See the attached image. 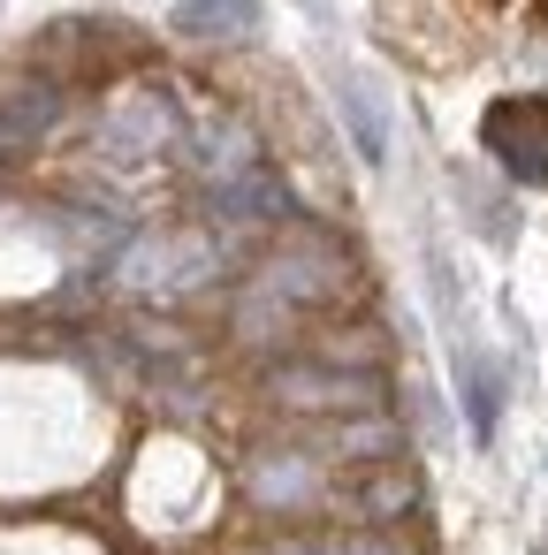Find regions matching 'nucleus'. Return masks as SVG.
<instances>
[{
  "mask_svg": "<svg viewBox=\"0 0 548 555\" xmlns=\"http://www.w3.org/2000/svg\"><path fill=\"white\" fill-rule=\"evenodd\" d=\"M457 380H464V411H472V434H495V411H502V373L480 358V350H464L457 358Z\"/></svg>",
  "mask_w": 548,
  "mask_h": 555,
  "instance_id": "6",
  "label": "nucleus"
},
{
  "mask_svg": "<svg viewBox=\"0 0 548 555\" xmlns=\"http://www.w3.org/2000/svg\"><path fill=\"white\" fill-rule=\"evenodd\" d=\"M328 509H351L358 525H388V517H411L419 509V472L404 456H381V464H351L335 487H328Z\"/></svg>",
  "mask_w": 548,
  "mask_h": 555,
  "instance_id": "3",
  "label": "nucleus"
},
{
  "mask_svg": "<svg viewBox=\"0 0 548 555\" xmlns=\"http://www.w3.org/2000/svg\"><path fill=\"white\" fill-rule=\"evenodd\" d=\"M267 555H411V540L404 532H381V525H328V532L275 540Z\"/></svg>",
  "mask_w": 548,
  "mask_h": 555,
  "instance_id": "4",
  "label": "nucleus"
},
{
  "mask_svg": "<svg viewBox=\"0 0 548 555\" xmlns=\"http://www.w3.org/2000/svg\"><path fill=\"white\" fill-rule=\"evenodd\" d=\"M487 9H495V0H487Z\"/></svg>",
  "mask_w": 548,
  "mask_h": 555,
  "instance_id": "8",
  "label": "nucleus"
},
{
  "mask_svg": "<svg viewBox=\"0 0 548 555\" xmlns=\"http://www.w3.org/2000/svg\"><path fill=\"white\" fill-rule=\"evenodd\" d=\"M176 31L183 39H252L259 31V0H183Z\"/></svg>",
  "mask_w": 548,
  "mask_h": 555,
  "instance_id": "5",
  "label": "nucleus"
},
{
  "mask_svg": "<svg viewBox=\"0 0 548 555\" xmlns=\"http://www.w3.org/2000/svg\"><path fill=\"white\" fill-rule=\"evenodd\" d=\"M267 396H275L282 411L358 418V411H381V373H373V365H335V358H313V365H275V373H267Z\"/></svg>",
  "mask_w": 548,
  "mask_h": 555,
  "instance_id": "1",
  "label": "nucleus"
},
{
  "mask_svg": "<svg viewBox=\"0 0 548 555\" xmlns=\"http://www.w3.org/2000/svg\"><path fill=\"white\" fill-rule=\"evenodd\" d=\"M480 145L525 191H548V92H510L480 115Z\"/></svg>",
  "mask_w": 548,
  "mask_h": 555,
  "instance_id": "2",
  "label": "nucleus"
},
{
  "mask_svg": "<svg viewBox=\"0 0 548 555\" xmlns=\"http://www.w3.org/2000/svg\"><path fill=\"white\" fill-rule=\"evenodd\" d=\"M343 115H351L358 153H366V160H381V153H388V138H381V107L366 100V85H358V77H343Z\"/></svg>",
  "mask_w": 548,
  "mask_h": 555,
  "instance_id": "7",
  "label": "nucleus"
}]
</instances>
